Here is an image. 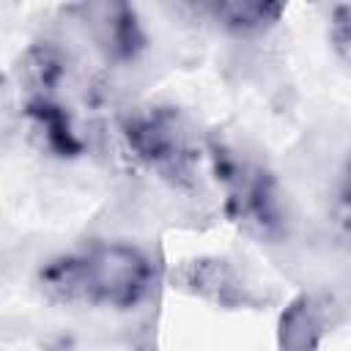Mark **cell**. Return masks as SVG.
<instances>
[{
    "mask_svg": "<svg viewBox=\"0 0 351 351\" xmlns=\"http://www.w3.org/2000/svg\"><path fill=\"white\" fill-rule=\"evenodd\" d=\"M121 132L126 137L129 151L156 176L181 186L195 176L197 154L189 143V132L176 110L170 107H137L132 110Z\"/></svg>",
    "mask_w": 351,
    "mask_h": 351,
    "instance_id": "7a4b0ae2",
    "label": "cell"
},
{
    "mask_svg": "<svg viewBox=\"0 0 351 351\" xmlns=\"http://www.w3.org/2000/svg\"><path fill=\"white\" fill-rule=\"evenodd\" d=\"M154 285V266L143 250L123 241H99L60 255L41 269V288L66 304L137 307Z\"/></svg>",
    "mask_w": 351,
    "mask_h": 351,
    "instance_id": "6da1fadb",
    "label": "cell"
},
{
    "mask_svg": "<svg viewBox=\"0 0 351 351\" xmlns=\"http://www.w3.org/2000/svg\"><path fill=\"white\" fill-rule=\"evenodd\" d=\"M211 156L233 217L261 236L277 233L282 228V200L263 165L228 145H214Z\"/></svg>",
    "mask_w": 351,
    "mask_h": 351,
    "instance_id": "3957f363",
    "label": "cell"
},
{
    "mask_svg": "<svg viewBox=\"0 0 351 351\" xmlns=\"http://www.w3.org/2000/svg\"><path fill=\"white\" fill-rule=\"evenodd\" d=\"M318 335L321 326L310 302H299L282 315L280 351H318Z\"/></svg>",
    "mask_w": 351,
    "mask_h": 351,
    "instance_id": "8992f818",
    "label": "cell"
},
{
    "mask_svg": "<svg viewBox=\"0 0 351 351\" xmlns=\"http://www.w3.org/2000/svg\"><path fill=\"white\" fill-rule=\"evenodd\" d=\"M88 22L99 47H104L112 58H134V52L143 47V33L134 11H129L126 5H90Z\"/></svg>",
    "mask_w": 351,
    "mask_h": 351,
    "instance_id": "277c9868",
    "label": "cell"
},
{
    "mask_svg": "<svg viewBox=\"0 0 351 351\" xmlns=\"http://www.w3.org/2000/svg\"><path fill=\"white\" fill-rule=\"evenodd\" d=\"M214 19H219L225 27L239 30V33H255L277 22L282 14V5H269V3H219L208 5Z\"/></svg>",
    "mask_w": 351,
    "mask_h": 351,
    "instance_id": "5b68a950",
    "label": "cell"
}]
</instances>
